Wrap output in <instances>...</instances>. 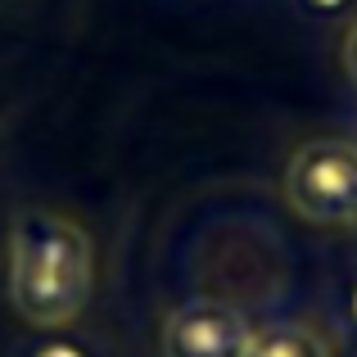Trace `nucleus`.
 I'll return each mask as SVG.
<instances>
[{"instance_id": "1", "label": "nucleus", "mask_w": 357, "mask_h": 357, "mask_svg": "<svg viewBox=\"0 0 357 357\" xmlns=\"http://www.w3.org/2000/svg\"><path fill=\"white\" fill-rule=\"evenodd\" d=\"M96 244L59 208L27 204L9 222V303L27 326L63 331L91 303Z\"/></svg>"}, {"instance_id": "2", "label": "nucleus", "mask_w": 357, "mask_h": 357, "mask_svg": "<svg viewBox=\"0 0 357 357\" xmlns=\"http://www.w3.org/2000/svg\"><path fill=\"white\" fill-rule=\"evenodd\" d=\"M285 204L312 227L357 222V140H307L285 163Z\"/></svg>"}, {"instance_id": "3", "label": "nucleus", "mask_w": 357, "mask_h": 357, "mask_svg": "<svg viewBox=\"0 0 357 357\" xmlns=\"http://www.w3.org/2000/svg\"><path fill=\"white\" fill-rule=\"evenodd\" d=\"M253 321L227 298H190L163 317L158 353L163 357H249Z\"/></svg>"}, {"instance_id": "4", "label": "nucleus", "mask_w": 357, "mask_h": 357, "mask_svg": "<svg viewBox=\"0 0 357 357\" xmlns=\"http://www.w3.org/2000/svg\"><path fill=\"white\" fill-rule=\"evenodd\" d=\"M249 357H335V353H331V340H326L317 326L276 321V326L253 335Z\"/></svg>"}, {"instance_id": "5", "label": "nucleus", "mask_w": 357, "mask_h": 357, "mask_svg": "<svg viewBox=\"0 0 357 357\" xmlns=\"http://www.w3.org/2000/svg\"><path fill=\"white\" fill-rule=\"evenodd\" d=\"M340 59H344V73H349V82L357 86V23L344 32V50H340Z\"/></svg>"}, {"instance_id": "6", "label": "nucleus", "mask_w": 357, "mask_h": 357, "mask_svg": "<svg viewBox=\"0 0 357 357\" xmlns=\"http://www.w3.org/2000/svg\"><path fill=\"white\" fill-rule=\"evenodd\" d=\"M307 5H312V9H321V14H335V9H340L344 0H307Z\"/></svg>"}, {"instance_id": "7", "label": "nucleus", "mask_w": 357, "mask_h": 357, "mask_svg": "<svg viewBox=\"0 0 357 357\" xmlns=\"http://www.w3.org/2000/svg\"><path fill=\"white\" fill-rule=\"evenodd\" d=\"M73 353H77V349H63V344H59V349H45L41 357H73Z\"/></svg>"}, {"instance_id": "8", "label": "nucleus", "mask_w": 357, "mask_h": 357, "mask_svg": "<svg viewBox=\"0 0 357 357\" xmlns=\"http://www.w3.org/2000/svg\"><path fill=\"white\" fill-rule=\"evenodd\" d=\"M349 317H353V326H357V289H353V303H349Z\"/></svg>"}]
</instances>
